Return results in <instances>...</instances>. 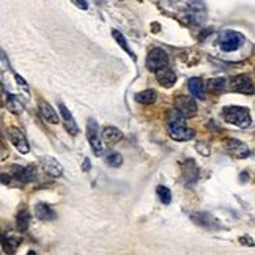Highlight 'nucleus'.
<instances>
[{
  "instance_id": "5",
  "label": "nucleus",
  "mask_w": 255,
  "mask_h": 255,
  "mask_svg": "<svg viewBox=\"0 0 255 255\" xmlns=\"http://www.w3.org/2000/svg\"><path fill=\"white\" fill-rule=\"evenodd\" d=\"M6 136H8V140L15 145V148L19 151V153L27 155L30 151V145L29 140H27L25 134L16 126H8L6 128Z\"/></svg>"
},
{
  "instance_id": "18",
  "label": "nucleus",
  "mask_w": 255,
  "mask_h": 255,
  "mask_svg": "<svg viewBox=\"0 0 255 255\" xmlns=\"http://www.w3.org/2000/svg\"><path fill=\"white\" fill-rule=\"evenodd\" d=\"M188 88L189 93L197 99H205V87H203V80L198 78H192L188 82Z\"/></svg>"
},
{
  "instance_id": "10",
  "label": "nucleus",
  "mask_w": 255,
  "mask_h": 255,
  "mask_svg": "<svg viewBox=\"0 0 255 255\" xmlns=\"http://www.w3.org/2000/svg\"><path fill=\"white\" fill-rule=\"evenodd\" d=\"M188 11H186V18L192 20L194 24H202L206 16V8L203 2H189L188 3Z\"/></svg>"
},
{
  "instance_id": "21",
  "label": "nucleus",
  "mask_w": 255,
  "mask_h": 255,
  "mask_svg": "<svg viewBox=\"0 0 255 255\" xmlns=\"http://www.w3.org/2000/svg\"><path fill=\"white\" fill-rule=\"evenodd\" d=\"M35 216L41 220H54L57 217L55 211L47 203H38L35 206Z\"/></svg>"
},
{
  "instance_id": "3",
  "label": "nucleus",
  "mask_w": 255,
  "mask_h": 255,
  "mask_svg": "<svg viewBox=\"0 0 255 255\" xmlns=\"http://www.w3.org/2000/svg\"><path fill=\"white\" fill-rule=\"evenodd\" d=\"M87 139L90 142V147L96 156H102L104 153V145H102V136L99 133L98 121L95 118H88L87 121Z\"/></svg>"
},
{
  "instance_id": "13",
  "label": "nucleus",
  "mask_w": 255,
  "mask_h": 255,
  "mask_svg": "<svg viewBox=\"0 0 255 255\" xmlns=\"http://www.w3.org/2000/svg\"><path fill=\"white\" fill-rule=\"evenodd\" d=\"M169 136L178 142L191 140L192 137H194V129L186 128V126H169Z\"/></svg>"
},
{
  "instance_id": "14",
  "label": "nucleus",
  "mask_w": 255,
  "mask_h": 255,
  "mask_svg": "<svg viewBox=\"0 0 255 255\" xmlns=\"http://www.w3.org/2000/svg\"><path fill=\"white\" fill-rule=\"evenodd\" d=\"M156 78H157V82H159V84L165 88L174 87L175 82H177V74L172 71V68H169V66H165V68H162L161 71H157Z\"/></svg>"
},
{
  "instance_id": "6",
  "label": "nucleus",
  "mask_w": 255,
  "mask_h": 255,
  "mask_svg": "<svg viewBox=\"0 0 255 255\" xmlns=\"http://www.w3.org/2000/svg\"><path fill=\"white\" fill-rule=\"evenodd\" d=\"M230 88L233 92L241 93V95H254L255 93V85L247 74H238V76H235V78H232Z\"/></svg>"
},
{
  "instance_id": "19",
  "label": "nucleus",
  "mask_w": 255,
  "mask_h": 255,
  "mask_svg": "<svg viewBox=\"0 0 255 255\" xmlns=\"http://www.w3.org/2000/svg\"><path fill=\"white\" fill-rule=\"evenodd\" d=\"M20 244V238L19 236H11V235H3L2 236V247H3V252L8 254V255H13L16 254L18 247Z\"/></svg>"
},
{
  "instance_id": "24",
  "label": "nucleus",
  "mask_w": 255,
  "mask_h": 255,
  "mask_svg": "<svg viewBox=\"0 0 255 255\" xmlns=\"http://www.w3.org/2000/svg\"><path fill=\"white\" fill-rule=\"evenodd\" d=\"M16 225H18V230L19 232H25L27 229H29V225H30V213L27 211L25 208H22V210L18 213Z\"/></svg>"
},
{
  "instance_id": "26",
  "label": "nucleus",
  "mask_w": 255,
  "mask_h": 255,
  "mask_svg": "<svg viewBox=\"0 0 255 255\" xmlns=\"http://www.w3.org/2000/svg\"><path fill=\"white\" fill-rule=\"evenodd\" d=\"M208 88L215 93H220L225 88V79L224 78H216L208 82Z\"/></svg>"
},
{
  "instance_id": "32",
  "label": "nucleus",
  "mask_w": 255,
  "mask_h": 255,
  "mask_svg": "<svg viewBox=\"0 0 255 255\" xmlns=\"http://www.w3.org/2000/svg\"><path fill=\"white\" fill-rule=\"evenodd\" d=\"M27 255H37V254L33 252V251H29V252H27Z\"/></svg>"
},
{
  "instance_id": "2",
  "label": "nucleus",
  "mask_w": 255,
  "mask_h": 255,
  "mask_svg": "<svg viewBox=\"0 0 255 255\" xmlns=\"http://www.w3.org/2000/svg\"><path fill=\"white\" fill-rule=\"evenodd\" d=\"M145 65L148 68V71L157 73L161 71L162 68L169 66V55L164 49H161V47H153L147 55Z\"/></svg>"
},
{
  "instance_id": "8",
  "label": "nucleus",
  "mask_w": 255,
  "mask_h": 255,
  "mask_svg": "<svg viewBox=\"0 0 255 255\" xmlns=\"http://www.w3.org/2000/svg\"><path fill=\"white\" fill-rule=\"evenodd\" d=\"M225 148L227 151L233 156V157H238V159H244L251 155V150L249 147L243 143L238 139H233V137H229V139H225Z\"/></svg>"
},
{
  "instance_id": "9",
  "label": "nucleus",
  "mask_w": 255,
  "mask_h": 255,
  "mask_svg": "<svg viewBox=\"0 0 255 255\" xmlns=\"http://www.w3.org/2000/svg\"><path fill=\"white\" fill-rule=\"evenodd\" d=\"M39 164H41V169L44 170V174L51 175L52 178H59L61 174H63V167L61 164L55 159L52 156H39Z\"/></svg>"
},
{
  "instance_id": "12",
  "label": "nucleus",
  "mask_w": 255,
  "mask_h": 255,
  "mask_svg": "<svg viewBox=\"0 0 255 255\" xmlns=\"http://www.w3.org/2000/svg\"><path fill=\"white\" fill-rule=\"evenodd\" d=\"M11 175L19 183H29L35 178V169L32 167H20V165H11Z\"/></svg>"
},
{
  "instance_id": "22",
  "label": "nucleus",
  "mask_w": 255,
  "mask_h": 255,
  "mask_svg": "<svg viewBox=\"0 0 255 255\" xmlns=\"http://www.w3.org/2000/svg\"><path fill=\"white\" fill-rule=\"evenodd\" d=\"M169 126H186V117L178 112L177 109H172L167 112Z\"/></svg>"
},
{
  "instance_id": "29",
  "label": "nucleus",
  "mask_w": 255,
  "mask_h": 255,
  "mask_svg": "<svg viewBox=\"0 0 255 255\" xmlns=\"http://www.w3.org/2000/svg\"><path fill=\"white\" fill-rule=\"evenodd\" d=\"M92 169V164H90V159H88V157H85L84 159V162H82V170L84 172H88Z\"/></svg>"
},
{
  "instance_id": "23",
  "label": "nucleus",
  "mask_w": 255,
  "mask_h": 255,
  "mask_svg": "<svg viewBox=\"0 0 255 255\" xmlns=\"http://www.w3.org/2000/svg\"><path fill=\"white\" fill-rule=\"evenodd\" d=\"M112 37L115 38V41H117V43H118V46L121 47V49L123 51H126L128 52V55H129V57L131 59H133L134 61L137 60V57H136V54L133 52V51H131L129 49V46H128V41H126V38H125V35H123V33L121 32H118V30H112Z\"/></svg>"
},
{
  "instance_id": "4",
  "label": "nucleus",
  "mask_w": 255,
  "mask_h": 255,
  "mask_svg": "<svg viewBox=\"0 0 255 255\" xmlns=\"http://www.w3.org/2000/svg\"><path fill=\"white\" fill-rule=\"evenodd\" d=\"M243 43H244V37L235 30H224L219 37L220 49L225 52H233L239 49V47L243 46Z\"/></svg>"
},
{
  "instance_id": "16",
  "label": "nucleus",
  "mask_w": 255,
  "mask_h": 255,
  "mask_svg": "<svg viewBox=\"0 0 255 255\" xmlns=\"http://www.w3.org/2000/svg\"><path fill=\"white\" fill-rule=\"evenodd\" d=\"M101 136H102V140L107 143H117L123 139V133L115 126H104L101 131Z\"/></svg>"
},
{
  "instance_id": "17",
  "label": "nucleus",
  "mask_w": 255,
  "mask_h": 255,
  "mask_svg": "<svg viewBox=\"0 0 255 255\" xmlns=\"http://www.w3.org/2000/svg\"><path fill=\"white\" fill-rule=\"evenodd\" d=\"M192 219H194L196 224L205 227V229H210V230L217 229V227H219L217 220L213 217V216H210L208 213H197V215L192 216Z\"/></svg>"
},
{
  "instance_id": "20",
  "label": "nucleus",
  "mask_w": 255,
  "mask_h": 255,
  "mask_svg": "<svg viewBox=\"0 0 255 255\" xmlns=\"http://www.w3.org/2000/svg\"><path fill=\"white\" fill-rule=\"evenodd\" d=\"M134 99L137 102H140V104H143V106H150V104H155V102H156L157 93L153 90V88H148V90H143V92L136 93Z\"/></svg>"
},
{
  "instance_id": "30",
  "label": "nucleus",
  "mask_w": 255,
  "mask_h": 255,
  "mask_svg": "<svg viewBox=\"0 0 255 255\" xmlns=\"http://www.w3.org/2000/svg\"><path fill=\"white\" fill-rule=\"evenodd\" d=\"M74 5H78L80 10H87L88 8V2H79V0H74Z\"/></svg>"
},
{
  "instance_id": "11",
  "label": "nucleus",
  "mask_w": 255,
  "mask_h": 255,
  "mask_svg": "<svg viewBox=\"0 0 255 255\" xmlns=\"http://www.w3.org/2000/svg\"><path fill=\"white\" fill-rule=\"evenodd\" d=\"M59 110H60V118H61V121H63L66 131L70 134L76 136L79 133V126H78V123H76V120L73 118L71 112L66 109V106L63 104V102H59Z\"/></svg>"
},
{
  "instance_id": "27",
  "label": "nucleus",
  "mask_w": 255,
  "mask_h": 255,
  "mask_svg": "<svg viewBox=\"0 0 255 255\" xmlns=\"http://www.w3.org/2000/svg\"><path fill=\"white\" fill-rule=\"evenodd\" d=\"M106 162L110 165V167H120L123 164V157L120 153H109L106 157Z\"/></svg>"
},
{
  "instance_id": "28",
  "label": "nucleus",
  "mask_w": 255,
  "mask_h": 255,
  "mask_svg": "<svg viewBox=\"0 0 255 255\" xmlns=\"http://www.w3.org/2000/svg\"><path fill=\"white\" fill-rule=\"evenodd\" d=\"M6 104H8V109L11 110V112H15V114L22 112V106H19V102L15 98H13V96H8V101H6Z\"/></svg>"
},
{
  "instance_id": "31",
  "label": "nucleus",
  "mask_w": 255,
  "mask_h": 255,
  "mask_svg": "<svg viewBox=\"0 0 255 255\" xmlns=\"http://www.w3.org/2000/svg\"><path fill=\"white\" fill-rule=\"evenodd\" d=\"M241 243H246V246H255V243L251 239V238H247V236H243V238H239Z\"/></svg>"
},
{
  "instance_id": "25",
  "label": "nucleus",
  "mask_w": 255,
  "mask_h": 255,
  "mask_svg": "<svg viewBox=\"0 0 255 255\" xmlns=\"http://www.w3.org/2000/svg\"><path fill=\"white\" fill-rule=\"evenodd\" d=\"M156 192H157V197H159V200L164 205H169L172 202V192H170L169 188H165V186H157Z\"/></svg>"
},
{
  "instance_id": "1",
  "label": "nucleus",
  "mask_w": 255,
  "mask_h": 255,
  "mask_svg": "<svg viewBox=\"0 0 255 255\" xmlns=\"http://www.w3.org/2000/svg\"><path fill=\"white\" fill-rule=\"evenodd\" d=\"M222 118L230 123V125H235L238 128H247L251 125V112L249 109L241 107V106H227L222 109Z\"/></svg>"
},
{
  "instance_id": "7",
  "label": "nucleus",
  "mask_w": 255,
  "mask_h": 255,
  "mask_svg": "<svg viewBox=\"0 0 255 255\" xmlns=\"http://www.w3.org/2000/svg\"><path fill=\"white\" fill-rule=\"evenodd\" d=\"M174 104H175V109L178 110V112L183 114L186 118H192L194 115H197V110H198L197 102L192 98H189V96H184V95L177 96Z\"/></svg>"
},
{
  "instance_id": "15",
  "label": "nucleus",
  "mask_w": 255,
  "mask_h": 255,
  "mask_svg": "<svg viewBox=\"0 0 255 255\" xmlns=\"http://www.w3.org/2000/svg\"><path fill=\"white\" fill-rule=\"evenodd\" d=\"M39 114L47 123H52V125H59V121L61 120L54 110V107L46 101H39Z\"/></svg>"
}]
</instances>
